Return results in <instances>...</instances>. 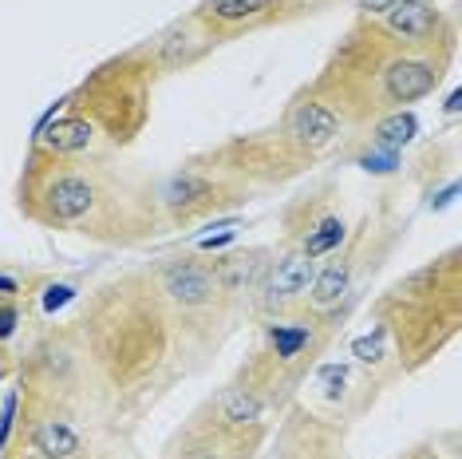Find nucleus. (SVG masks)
Segmentation results:
<instances>
[{
  "label": "nucleus",
  "instance_id": "1",
  "mask_svg": "<svg viewBox=\"0 0 462 459\" xmlns=\"http://www.w3.org/2000/svg\"><path fill=\"white\" fill-rule=\"evenodd\" d=\"M107 211H119V202H115L111 186L103 183V174L91 166L48 159V166H36L28 179V214L40 218L44 226L103 234Z\"/></svg>",
  "mask_w": 462,
  "mask_h": 459
},
{
  "label": "nucleus",
  "instance_id": "2",
  "mask_svg": "<svg viewBox=\"0 0 462 459\" xmlns=\"http://www.w3.org/2000/svg\"><path fill=\"white\" fill-rule=\"evenodd\" d=\"M340 131H344L340 111L312 91V96L297 99L285 111V123H281V131H277V147L285 151L289 159H317V155H324L340 139Z\"/></svg>",
  "mask_w": 462,
  "mask_h": 459
},
{
  "label": "nucleus",
  "instance_id": "3",
  "mask_svg": "<svg viewBox=\"0 0 462 459\" xmlns=\"http://www.w3.org/2000/svg\"><path fill=\"white\" fill-rule=\"evenodd\" d=\"M154 297L162 305H171L174 313H202L222 297V289H217L214 266H202L194 258H178V262H166L154 274Z\"/></svg>",
  "mask_w": 462,
  "mask_h": 459
},
{
  "label": "nucleus",
  "instance_id": "4",
  "mask_svg": "<svg viewBox=\"0 0 462 459\" xmlns=\"http://www.w3.org/2000/svg\"><path fill=\"white\" fill-rule=\"evenodd\" d=\"M292 8H297V0H202L194 8V16L222 40L229 33H241V28H261L273 24V20H285Z\"/></svg>",
  "mask_w": 462,
  "mask_h": 459
},
{
  "label": "nucleus",
  "instance_id": "5",
  "mask_svg": "<svg viewBox=\"0 0 462 459\" xmlns=\"http://www.w3.org/2000/svg\"><path fill=\"white\" fill-rule=\"evenodd\" d=\"M375 24H380L383 36H392L403 48H435L443 44L439 36L447 33V20L439 13V5H430V0H403L392 13L375 16Z\"/></svg>",
  "mask_w": 462,
  "mask_h": 459
},
{
  "label": "nucleus",
  "instance_id": "6",
  "mask_svg": "<svg viewBox=\"0 0 462 459\" xmlns=\"http://www.w3.org/2000/svg\"><path fill=\"white\" fill-rule=\"evenodd\" d=\"M317 274V258H309L304 249H289L269 266V277L261 281V305L265 309H289L292 301H300L312 286Z\"/></svg>",
  "mask_w": 462,
  "mask_h": 459
},
{
  "label": "nucleus",
  "instance_id": "7",
  "mask_svg": "<svg viewBox=\"0 0 462 459\" xmlns=\"http://www.w3.org/2000/svg\"><path fill=\"white\" fill-rule=\"evenodd\" d=\"M222 183L217 179H209V174L202 171H182V174H174L171 183L162 186V194H159V202L171 211L174 218H198V214H206V211H214V206H222L226 198H222Z\"/></svg>",
  "mask_w": 462,
  "mask_h": 459
},
{
  "label": "nucleus",
  "instance_id": "8",
  "mask_svg": "<svg viewBox=\"0 0 462 459\" xmlns=\"http://www.w3.org/2000/svg\"><path fill=\"white\" fill-rule=\"evenodd\" d=\"M214 33L198 20L194 13L182 20V24H174L171 33H162L159 40H154V48H151V60L159 68H178V64H190V60H198L202 52L214 44Z\"/></svg>",
  "mask_w": 462,
  "mask_h": 459
},
{
  "label": "nucleus",
  "instance_id": "9",
  "mask_svg": "<svg viewBox=\"0 0 462 459\" xmlns=\"http://www.w3.org/2000/svg\"><path fill=\"white\" fill-rule=\"evenodd\" d=\"M217 432H245V427L265 424V400L254 389H226L214 404Z\"/></svg>",
  "mask_w": 462,
  "mask_h": 459
},
{
  "label": "nucleus",
  "instance_id": "10",
  "mask_svg": "<svg viewBox=\"0 0 462 459\" xmlns=\"http://www.w3.org/2000/svg\"><path fill=\"white\" fill-rule=\"evenodd\" d=\"M352 289V262L348 258H336L324 269L312 274V286H309V305L324 313V309H336L344 301V294Z\"/></svg>",
  "mask_w": 462,
  "mask_h": 459
},
{
  "label": "nucleus",
  "instance_id": "11",
  "mask_svg": "<svg viewBox=\"0 0 462 459\" xmlns=\"http://www.w3.org/2000/svg\"><path fill=\"white\" fill-rule=\"evenodd\" d=\"M32 452L40 459H71L79 452V432L68 420H56V416L36 420L32 424Z\"/></svg>",
  "mask_w": 462,
  "mask_h": 459
},
{
  "label": "nucleus",
  "instance_id": "12",
  "mask_svg": "<svg viewBox=\"0 0 462 459\" xmlns=\"http://www.w3.org/2000/svg\"><path fill=\"white\" fill-rule=\"evenodd\" d=\"M265 249H249V254H234V258H222L214 266V277H217V289L222 294H241V289L257 286V277L265 274Z\"/></svg>",
  "mask_w": 462,
  "mask_h": 459
},
{
  "label": "nucleus",
  "instance_id": "13",
  "mask_svg": "<svg viewBox=\"0 0 462 459\" xmlns=\"http://www.w3.org/2000/svg\"><path fill=\"white\" fill-rule=\"evenodd\" d=\"M269 344H273V357L281 364H292L312 344V329L309 325H269Z\"/></svg>",
  "mask_w": 462,
  "mask_h": 459
},
{
  "label": "nucleus",
  "instance_id": "14",
  "mask_svg": "<svg viewBox=\"0 0 462 459\" xmlns=\"http://www.w3.org/2000/svg\"><path fill=\"white\" fill-rule=\"evenodd\" d=\"M344 242V218H336V214H328V218H320L317 222V230H312L309 238H304V254L309 258H320V254H332L336 246Z\"/></svg>",
  "mask_w": 462,
  "mask_h": 459
},
{
  "label": "nucleus",
  "instance_id": "15",
  "mask_svg": "<svg viewBox=\"0 0 462 459\" xmlns=\"http://www.w3.org/2000/svg\"><path fill=\"white\" fill-rule=\"evenodd\" d=\"M16 321H20L16 305H0V341L13 337V333H16Z\"/></svg>",
  "mask_w": 462,
  "mask_h": 459
}]
</instances>
